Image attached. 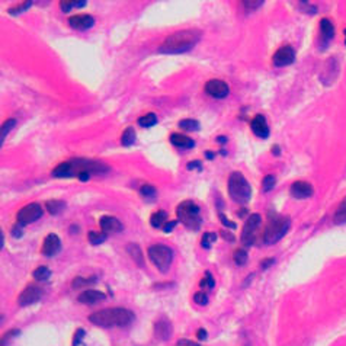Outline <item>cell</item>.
<instances>
[{"mask_svg":"<svg viewBox=\"0 0 346 346\" xmlns=\"http://www.w3.org/2000/svg\"><path fill=\"white\" fill-rule=\"evenodd\" d=\"M109 171V168L98 160L90 159H73L58 165L54 171V177H79L80 173H89V174H104Z\"/></svg>","mask_w":346,"mask_h":346,"instance_id":"obj_1","label":"cell"},{"mask_svg":"<svg viewBox=\"0 0 346 346\" xmlns=\"http://www.w3.org/2000/svg\"><path fill=\"white\" fill-rule=\"evenodd\" d=\"M135 316L128 308H105L89 316V322L99 327H125L134 322Z\"/></svg>","mask_w":346,"mask_h":346,"instance_id":"obj_2","label":"cell"},{"mask_svg":"<svg viewBox=\"0 0 346 346\" xmlns=\"http://www.w3.org/2000/svg\"><path fill=\"white\" fill-rule=\"evenodd\" d=\"M201 34L196 29H183L166 38L160 45L159 51L163 54H182L188 53L199 41Z\"/></svg>","mask_w":346,"mask_h":346,"instance_id":"obj_3","label":"cell"},{"mask_svg":"<svg viewBox=\"0 0 346 346\" xmlns=\"http://www.w3.org/2000/svg\"><path fill=\"white\" fill-rule=\"evenodd\" d=\"M229 195L237 204H247L252 198V188L240 172H233L229 177Z\"/></svg>","mask_w":346,"mask_h":346,"instance_id":"obj_4","label":"cell"},{"mask_svg":"<svg viewBox=\"0 0 346 346\" xmlns=\"http://www.w3.org/2000/svg\"><path fill=\"white\" fill-rule=\"evenodd\" d=\"M289 226H291V221L288 217L278 216V214L271 216L266 227H265V231H263V241L266 244L277 243L278 240H281L288 233Z\"/></svg>","mask_w":346,"mask_h":346,"instance_id":"obj_5","label":"cell"},{"mask_svg":"<svg viewBox=\"0 0 346 346\" xmlns=\"http://www.w3.org/2000/svg\"><path fill=\"white\" fill-rule=\"evenodd\" d=\"M176 217H177V221H180L185 227L192 229V230H198L202 224L201 210L194 201L180 202L176 208Z\"/></svg>","mask_w":346,"mask_h":346,"instance_id":"obj_6","label":"cell"},{"mask_svg":"<svg viewBox=\"0 0 346 346\" xmlns=\"http://www.w3.org/2000/svg\"><path fill=\"white\" fill-rule=\"evenodd\" d=\"M149 258L160 272H168L173 260V252L165 244H153L149 247Z\"/></svg>","mask_w":346,"mask_h":346,"instance_id":"obj_7","label":"cell"},{"mask_svg":"<svg viewBox=\"0 0 346 346\" xmlns=\"http://www.w3.org/2000/svg\"><path fill=\"white\" fill-rule=\"evenodd\" d=\"M260 224H262V218L259 214H252L249 217V220L246 221V224L241 230V236H240V240L244 246H252L255 243V240L258 237Z\"/></svg>","mask_w":346,"mask_h":346,"instance_id":"obj_8","label":"cell"},{"mask_svg":"<svg viewBox=\"0 0 346 346\" xmlns=\"http://www.w3.org/2000/svg\"><path fill=\"white\" fill-rule=\"evenodd\" d=\"M41 217H43V207L37 202H32V204H28L19 210L16 220H18V226L23 227V226H28V224L37 221Z\"/></svg>","mask_w":346,"mask_h":346,"instance_id":"obj_9","label":"cell"},{"mask_svg":"<svg viewBox=\"0 0 346 346\" xmlns=\"http://www.w3.org/2000/svg\"><path fill=\"white\" fill-rule=\"evenodd\" d=\"M44 295V289L38 285H34V284H29L25 287V289L21 292L19 298H18V303L21 307H28L31 304H35L37 301H40L43 298Z\"/></svg>","mask_w":346,"mask_h":346,"instance_id":"obj_10","label":"cell"},{"mask_svg":"<svg viewBox=\"0 0 346 346\" xmlns=\"http://www.w3.org/2000/svg\"><path fill=\"white\" fill-rule=\"evenodd\" d=\"M205 92L211 98L223 99V98H226L229 95V85L226 82H223V80L213 79V80H208L205 83Z\"/></svg>","mask_w":346,"mask_h":346,"instance_id":"obj_11","label":"cell"},{"mask_svg":"<svg viewBox=\"0 0 346 346\" xmlns=\"http://www.w3.org/2000/svg\"><path fill=\"white\" fill-rule=\"evenodd\" d=\"M294 60H295V51H294V48L289 47V45H285V47L280 48V50L274 54V58H272L274 64L277 65V67H284V65L292 64Z\"/></svg>","mask_w":346,"mask_h":346,"instance_id":"obj_12","label":"cell"},{"mask_svg":"<svg viewBox=\"0 0 346 346\" xmlns=\"http://www.w3.org/2000/svg\"><path fill=\"white\" fill-rule=\"evenodd\" d=\"M99 226H101L102 231L107 233L108 236L109 234H115V233L122 231V223L116 217L104 216L99 220Z\"/></svg>","mask_w":346,"mask_h":346,"instance_id":"obj_13","label":"cell"},{"mask_svg":"<svg viewBox=\"0 0 346 346\" xmlns=\"http://www.w3.org/2000/svg\"><path fill=\"white\" fill-rule=\"evenodd\" d=\"M60 249H61V240H60V237L57 234L51 233L44 240L41 252H43L45 256H54V255H57L60 252Z\"/></svg>","mask_w":346,"mask_h":346,"instance_id":"obj_14","label":"cell"},{"mask_svg":"<svg viewBox=\"0 0 346 346\" xmlns=\"http://www.w3.org/2000/svg\"><path fill=\"white\" fill-rule=\"evenodd\" d=\"M314 192L313 186L308 183V182H304V180H297L291 185V195L297 199H305V198H310Z\"/></svg>","mask_w":346,"mask_h":346,"instance_id":"obj_15","label":"cell"},{"mask_svg":"<svg viewBox=\"0 0 346 346\" xmlns=\"http://www.w3.org/2000/svg\"><path fill=\"white\" fill-rule=\"evenodd\" d=\"M172 325L168 319H160L154 323V336L160 341H166L172 336Z\"/></svg>","mask_w":346,"mask_h":346,"instance_id":"obj_16","label":"cell"},{"mask_svg":"<svg viewBox=\"0 0 346 346\" xmlns=\"http://www.w3.org/2000/svg\"><path fill=\"white\" fill-rule=\"evenodd\" d=\"M105 298H107V295H105L104 292L98 291V289H86V291H83V292L77 297L79 303L89 304V305L101 303V301H104Z\"/></svg>","mask_w":346,"mask_h":346,"instance_id":"obj_17","label":"cell"},{"mask_svg":"<svg viewBox=\"0 0 346 346\" xmlns=\"http://www.w3.org/2000/svg\"><path fill=\"white\" fill-rule=\"evenodd\" d=\"M68 23H70V26L74 28V29L86 31V29L93 26L95 19H93V16H90V15H76V16H71V18L68 19Z\"/></svg>","mask_w":346,"mask_h":346,"instance_id":"obj_18","label":"cell"},{"mask_svg":"<svg viewBox=\"0 0 346 346\" xmlns=\"http://www.w3.org/2000/svg\"><path fill=\"white\" fill-rule=\"evenodd\" d=\"M250 128L255 132V135H258L260 138H266L269 135V127H268L266 119H265L263 115H256L250 121Z\"/></svg>","mask_w":346,"mask_h":346,"instance_id":"obj_19","label":"cell"},{"mask_svg":"<svg viewBox=\"0 0 346 346\" xmlns=\"http://www.w3.org/2000/svg\"><path fill=\"white\" fill-rule=\"evenodd\" d=\"M171 143L179 149H192L195 146V141L192 138L182 135V134H177V132H173L171 135Z\"/></svg>","mask_w":346,"mask_h":346,"instance_id":"obj_20","label":"cell"},{"mask_svg":"<svg viewBox=\"0 0 346 346\" xmlns=\"http://www.w3.org/2000/svg\"><path fill=\"white\" fill-rule=\"evenodd\" d=\"M335 35V26L333 23L329 21V19H322L320 22V38H322V43L327 44Z\"/></svg>","mask_w":346,"mask_h":346,"instance_id":"obj_21","label":"cell"},{"mask_svg":"<svg viewBox=\"0 0 346 346\" xmlns=\"http://www.w3.org/2000/svg\"><path fill=\"white\" fill-rule=\"evenodd\" d=\"M127 250H128V255H130L132 260L138 265V266H144V259H143V252L140 249L138 244L135 243H130L127 246Z\"/></svg>","mask_w":346,"mask_h":346,"instance_id":"obj_22","label":"cell"},{"mask_svg":"<svg viewBox=\"0 0 346 346\" xmlns=\"http://www.w3.org/2000/svg\"><path fill=\"white\" fill-rule=\"evenodd\" d=\"M166 223H168V214H166V211H163V210L154 213V214L150 217V224H152L154 229L165 227Z\"/></svg>","mask_w":346,"mask_h":346,"instance_id":"obj_23","label":"cell"},{"mask_svg":"<svg viewBox=\"0 0 346 346\" xmlns=\"http://www.w3.org/2000/svg\"><path fill=\"white\" fill-rule=\"evenodd\" d=\"M45 205H47V210H48V213L51 216H57L58 213H61L65 208L64 201H58V199H51Z\"/></svg>","mask_w":346,"mask_h":346,"instance_id":"obj_24","label":"cell"},{"mask_svg":"<svg viewBox=\"0 0 346 346\" xmlns=\"http://www.w3.org/2000/svg\"><path fill=\"white\" fill-rule=\"evenodd\" d=\"M135 143V131L132 127H128L125 128L122 135H121V144L124 147H128V146H132Z\"/></svg>","mask_w":346,"mask_h":346,"instance_id":"obj_25","label":"cell"},{"mask_svg":"<svg viewBox=\"0 0 346 346\" xmlns=\"http://www.w3.org/2000/svg\"><path fill=\"white\" fill-rule=\"evenodd\" d=\"M138 124H140L141 127H144V128H150V127L157 124V116H156V114L149 112V114H146L144 116H140V118H138Z\"/></svg>","mask_w":346,"mask_h":346,"instance_id":"obj_26","label":"cell"},{"mask_svg":"<svg viewBox=\"0 0 346 346\" xmlns=\"http://www.w3.org/2000/svg\"><path fill=\"white\" fill-rule=\"evenodd\" d=\"M86 0H79V1H73V0H64V1H60V6H61V10L63 12H70L73 7H83L86 6Z\"/></svg>","mask_w":346,"mask_h":346,"instance_id":"obj_27","label":"cell"},{"mask_svg":"<svg viewBox=\"0 0 346 346\" xmlns=\"http://www.w3.org/2000/svg\"><path fill=\"white\" fill-rule=\"evenodd\" d=\"M50 277H51V271H50L47 266H40V268H37V269L34 271V278H35L37 281H48Z\"/></svg>","mask_w":346,"mask_h":346,"instance_id":"obj_28","label":"cell"},{"mask_svg":"<svg viewBox=\"0 0 346 346\" xmlns=\"http://www.w3.org/2000/svg\"><path fill=\"white\" fill-rule=\"evenodd\" d=\"M335 223L336 224H345L346 223V196L335 213Z\"/></svg>","mask_w":346,"mask_h":346,"instance_id":"obj_29","label":"cell"},{"mask_svg":"<svg viewBox=\"0 0 346 346\" xmlns=\"http://www.w3.org/2000/svg\"><path fill=\"white\" fill-rule=\"evenodd\" d=\"M179 127L185 131H198L201 125L196 119H182L179 121Z\"/></svg>","mask_w":346,"mask_h":346,"instance_id":"obj_30","label":"cell"},{"mask_svg":"<svg viewBox=\"0 0 346 346\" xmlns=\"http://www.w3.org/2000/svg\"><path fill=\"white\" fill-rule=\"evenodd\" d=\"M107 237L108 234L104 231H89V241L92 244H101L107 240Z\"/></svg>","mask_w":346,"mask_h":346,"instance_id":"obj_31","label":"cell"},{"mask_svg":"<svg viewBox=\"0 0 346 346\" xmlns=\"http://www.w3.org/2000/svg\"><path fill=\"white\" fill-rule=\"evenodd\" d=\"M96 282V277H92V278H82V277H77L76 280H73L71 282V287L73 288H82V287H87V285H92Z\"/></svg>","mask_w":346,"mask_h":346,"instance_id":"obj_32","label":"cell"},{"mask_svg":"<svg viewBox=\"0 0 346 346\" xmlns=\"http://www.w3.org/2000/svg\"><path fill=\"white\" fill-rule=\"evenodd\" d=\"M15 125H16V121H15V119H7V121H4V122H3V125H1V131H0V137H1L0 143H1V144H3V141H4L6 135L9 134V131L12 130Z\"/></svg>","mask_w":346,"mask_h":346,"instance_id":"obj_33","label":"cell"},{"mask_svg":"<svg viewBox=\"0 0 346 346\" xmlns=\"http://www.w3.org/2000/svg\"><path fill=\"white\" fill-rule=\"evenodd\" d=\"M233 259H234V262H236V265H238V266H243V265L247 262V252H246L244 249H237V250H234V253H233Z\"/></svg>","mask_w":346,"mask_h":346,"instance_id":"obj_34","label":"cell"},{"mask_svg":"<svg viewBox=\"0 0 346 346\" xmlns=\"http://www.w3.org/2000/svg\"><path fill=\"white\" fill-rule=\"evenodd\" d=\"M31 6H32V1H23V3H21V4L15 6V7H10L7 12H9L10 15H19V13H22V12L28 10Z\"/></svg>","mask_w":346,"mask_h":346,"instance_id":"obj_35","label":"cell"},{"mask_svg":"<svg viewBox=\"0 0 346 346\" xmlns=\"http://www.w3.org/2000/svg\"><path fill=\"white\" fill-rule=\"evenodd\" d=\"M216 238H217L216 233H205V234L202 236L201 246H202L204 249H210V247H211V244L216 241Z\"/></svg>","mask_w":346,"mask_h":346,"instance_id":"obj_36","label":"cell"},{"mask_svg":"<svg viewBox=\"0 0 346 346\" xmlns=\"http://www.w3.org/2000/svg\"><path fill=\"white\" fill-rule=\"evenodd\" d=\"M199 287L201 288H210V289H213L216 287V281H214L211 272H205V278L199 282Z\"/></svg>","mask_w":346,"mask_h":346,"instance_id":"obj_37","label":"cell"},{"mask_svg":"<svg viewBox=\"0 0 346 346\" xmlns=\"http://www.w3.org/2000/svg\"><path fill=\"white\" fill-rule=\"evenodd\" d=\"M262 186H263V191H265V192L271 191V189L275 186V176H272V174L265 176V177H263V182H262Z\"/></svg>","mask_w":346,"mask_h":346,"instance_id":"obj_38","label":"cell"},{"mask_svg":"<svg viewBox=\"0 0 346 346\" xmlns=\"http://www.w3.org/2000/svg\"><path fill=\"white\" fill-rule=\"evenodd\" d=\"M140 192L144 198H153V196H156V188L152 185H143Z\"/></svg>","mask_w":346,"mask_h":346,"instance_id":"obj_39","label":"cell"},{"mask_svg":"<svg viewBox=\"0 0 346 346\" xmlns=\"http://www.w3.org/2000/svg\"><path fill=\"white\" fill-rule=\"evenodd\" d=\"M194 301L198 305H205V304L208 303V297H207V294L204 291H199V292H196L194 295Z\"/></svg>","mask_w":346,"mask_h":346,"instance_id":"obj_40","label":"cell"},{"mask_svg":"<svg viewBox=\"0 0 346 346\" xmlns=\"http://www.w3.org/2000/svg\"><path fill=\"white\" fill-rule=\"evenodd\" d=\"M85 338V330L83 329H77L76 333H74V338H73V346L80 345L82 339Z\"/></svg>","mask_w":346,"mask_h":346,"instance_id":"obj_41","label":"cell"},{"mask_svg":"<svg viewBox=\"0 0 346 346\" xmlns=\"http://www.w3.org/2000/svg\"><path fill=\"white\" fill-rule=\"evenodd\" d=\"M220 220H221L223 226H226L227 229H230V230H234V229H236V223H233V221H230L229 218H226L224 214H220Z\"/></svg>","mask_w":346,"mask_h":346,"instance_id":"obj_42","label":"cell"},{"mask_svg":"<svg viewBox=\"0 0 346 346\" xmlns=\"http://www.w3.org/2000/svg\"><path fill=\"white\" fill-rule=\"evenodd\" d=\"M241 4H243V6H247V7H250V9H256V7H260V6L263 4V1H262V0H258V1H241Z\"/></svg>","mask_w":346,"mask_h":346,"instance_id":"obj_43","label":"cell"},{"mask_svg":"<svg viewBox=\"0 0 346 346\" xmlns=\"http://www.w3.org/2000/svg\"><path fill=\"white\" fill-rule=\"evenodd\" d=\"M186 168H188L189 171H194V169L202 171V163H201L199 160H196V162H191V163H188V165H186Z\"/></svg>","mask_w":346,"mask_h":346,"instance_id":"obj_44","label":"cell"},{"mask_svg":"<svg viewBox=\"0 0 346 346\" xmlns=\"http://www.w3.org/2000/svg\"><path fill=\"white\" fill-rule=\"evenodd\" d=\"M176 224H177V221H168V223H166V226L163 227V231H165V233H171V231L173 230V227H174Z\"/></svg>","mask_w":346,"mask_h":346,"instance_id":"obj_45","label":"cell"},{"mask_svg":"<svg viewBox=\"0 0 346 346\" xmlns=\"http://www.w3.org/2000/svg\"><path fill=\"white\" fill-rule=\"evenodd\" d=\"M176 346H201V345L195 344V342H192V341H188V339H180Z\"/></svg>","mask_w":346,"mask_h":346,"instance_id":"obj_46","label":"cell"},{"mask_svg":"<svg viewBox=\"0 0 346 346\" xmlns=\"http://www.w3.org/2000/svg\"><path fill=\"white\" fill-rule=\"evenodd\" d=\"M198 339L199 341H205L207 339V330L205 329H199L198 330Z\"/></svg>","mask_w":346,"mask_h":346,"instance_id":"obj_47","label":"cell"},{"mask_svg":"<svg viewBox=\"0 0 346 346\" xmlns=\"http://www.w3.org/2000/svg\"><path fill=\"white\" fill-rule=\"evenodd\" d=\"M272 263H274V259H265L263 262H262L260 268H262V269H266V268H269Z\"/></svg>","mask_w":346,"mask_h":346,"instance_id":"obj_48","label":"cell"},{"mask_svg":"<svg viewBox=\"0 0 346 346\" xmlns=\"http://www.w3.org/2000/svg\"><path fill=\"white\" fill-rule=\"evenodd\" d=\"M221 236H223L224 238H229V241H233V240H234V236H233V234H230L227 230H223V231H221Z\"/></svg>","mask_w":346,"mask_h":346,"instance_id":"obj_49","label":"cell"},{"mask_svg":"<svg viewBox=\"0 0 346 346\" xmlns=\"http://www.w3.org/2000/svg\"><path fill=\"white\" fill-rule=\"evenodd\" d=\"M12 234L15 236V237H21L22 236V231H21V226H18V227H15L13 230H12Z\"/></svg>","mask_w":346,"mask_h":346,"instance_id":"obj_50","label":"cell"},{"mask_svg":"<svg viewBox=\"0 0 346 346\" xmlns=\"http://www.w3.org/2000/svg\"><path fill=\"white\" fill-rule=\"evenodd\" d=\"M89 177H90V174H89V173H80L77 179H80L82 182H87V180H89Z\"/></svg>","mask_w":346,"mask_h":346,"instance_id":"obj_51","label":"cell"},{"mask_svg":"<svg viewBox=\"0 0 346 346\" xmlns=\"http://www.w3.org/2000/svg\"><path fill=\"white\" fill-rule=\"evenodd\" d=\"M205 157H207V159H210V160H213V159L216 157V154H214L213 152H207L205 153Z\"/></svg>","mask_w":346,"mask_h":346,"instance_id":"obj_52","label":"cell"},{"mask_svg":"<svg viewBox=\"0 0 346 346\" xmlns=\"http://www.w3.org/2000/svg\"><path fill=\"white\" fill-rule=\"evenodd\" d=\"M217 141H218V143H226V141H227V138H226V137H218V138H217Z\"/></svg>","mask_w":346,"mask_h":346,"instance_id":"obj_53","label":"cell"},{"mask_svg":"<svg viewBox=\"0 0 346 346\" xmlns=\"http://www.w3.org/2000/svg\"><path fill=\"white\" fill-rule=\"evenodd\" d=\"M274 153H275V154L280 153V147H278V146H274Z\"/></svg>","mask_w":346,"mask_h":346,"instance_id":"obj_54","label":"cell"},{"mask_svg":"<svg viewBox=\"0 0 346 346\" xmlns=\"http://www.w3.org/2000/svg\"><path fill=\"white\" fill-rule=\"evenodd\" d=\"M345 35H346V29H345Z\"/></svg>","mask_w":346,"mask_h":346,"instance_id":"obj_55","label":"cell"}]
</instances>
